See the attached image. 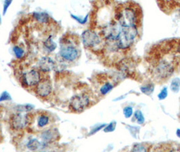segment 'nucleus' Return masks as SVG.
<instances>
[{"instance_id": "nucleus-1", "label": "nucleus", "mask_w": 180, "mask_h": 152, "mask_svg": "<svg viewBox=\"0 0 180 152\" xmlns=\"http://www.w3.org/2000/svg\"><path fill=\"white\" fill-rule=\"evenodd\" d=\"M137 7L131 5L127 6L118 7L115 12V20L121 25V27L137 26L140 22L141 17L139 15Z\"/></svg>"}, {"instance_id": "nucleus-2", "label": "nucleus", "mask_w": 180, "mask_h": 152, "mask_svg": "<svg viewBox=\"0 0 180 152\" xmlns=\"http://www.w3.org/2000/svg\"><path fill=\"white\" fill-rule=\"evenodd\" d=\"M137 26L122 27L119 35L115 40V44L118 49H126L131 46L138 34Z\"/></svg>"}, {"instance_id": "nucleus-3", "label": "nucleus", "mask_w": 180, "mask_h": 152, "mask_svg": "<svg viewBox=\"0 0 180 152\" xmlns=\"http://www.w3.org/2000/svg\"><path fill=\"white\" fill-rule=\"evenodd\" d=\"M174 72V67L167 61L159 62L153 70V74L158 79L165 80L170 77Z\"/></svg>"}, {"instance_id": "nucleus-4", "label": "nucleus", "mask_w": 180, "mask_h": 152, "mask_svg": "<svg viewBox=\"0 0 180 152\" xmlns=\"http://www.w3.org/2000/svg\"><path fill=\"white\" fill-rule=\"evenodd\" d=\"M90 103V97L87 94L82 93L72 97L70 101V108L76 112H80L89 106Z\"/></svg>"}, {"instance_id": "nucleus-5", "label": "nucleus", "mask_w": 180, "mask_h": 152, "mask_svg": "<svg viewBox=\"0 0 180 152\" xmlns=\"http://www.w3.org/2000/svg\"><path fill=\"white\" fill-rule=\"evenodd\" d=\"M81 37H82L83 45L88 48H93L100 43V37L92 30H85Z\"/></svg>"}, {"instance_id": "nucleus-6", "label": "nucleus", "mask_w": 180, "mask_h": 152, "mask_svg": "<svg viewBox=\"0 0 180 152\" xmlns=\"http://www.w3.org/2000/svg\"><path fill=\"white\" fill-rule=\"evenodd\" d=\"M42 80L40 77V74L36 70H31L29 72L25 73L22 76L21 82L23 85L26 87L36 86Z\"/></svg>"}, {"instance_id": "nucleus-7", "label": "nucleus", "mask_w": 180, "mask_h": 152, "mask_svg": "<svg viewBox=\"0 0 180 152\" xmlns=\"http://www.w3.org/2000/svg\"><path fill=\"white\" fill-rule=\"evenodd\" d=\"M52 84L49 79H42L35 87L36 93L41 97H46L52 93Z\"/></svg>"}, {"instance_id": "nucleus-8", "label": "nucleus", "mask_w": 180, "mask_h": 152, "mask_svg": "<svg viewBox=\"0 0 180 152\" xmlns=\"http://www.w3.org/2000/svg\"><path fill=\"white\" fill-rule=\"evenodd\" d=\"M60 54L64 60L67 61H74L79 56V51L75 47L67 45L61 49Z\"/></svg>"}, {"instance_id": "nucleus-9", "label": "nucleus", "mask_w": 180, "mask_h": 152, "mask_svg": "<svg viewBox=\"0 0 180 152\" xmlns=\"http://www.w3.org/2000/svg\"><path fill=\"white\" fill-rule=\"evenodd\" d=\"M26 116H22L20 114H13L10 118V123L12 128L14 130H21L27 123Z\"/></svg>"}, {"instance_id": "nucleus-10", "label": "nucleus", "mask_w": 180, "mask_h": 152, "mask_svg": "<svg viewBox=\"0 0 180 152\" xmlns=\"http://www.w3.org/2000/svg\"><path fill=\"white\" fill-rule=\"evenodd\" d=\"M54 65H55V63L53 60L49 57H44L39 61L40 69L43 72H49L52 70L54 68Z\"/></svg>"}, {"instance_id": "nucleus-11", "label": "nucleus", "mask_w": 180, "mask_h": 152, "mask_svg": "<svg viewBox=\"0 0 180 152\" xmlns=\"http://www.w3.org/2000/svg\"><path fill=\"white\" fill-rule=\"evenodd\" d=\"M33 17L37 21L43 23H46L48 22L50 16L46 12H35L33 13Z\"/></svg>"}, {"instance_id": "nucleus-12", "label": "nucleus", "mask_w": 180, "mask_h": 152, "mask_svg": "<svg viewBox=\"0 0 180 152\" xmlns=\"http://www.w3.org/2000/svg\"><path fill=\"white\" fill-rule=\"evenodd\" d=\"M114 88V85L110 82H106L103 84L100 89V92L102 95H106Z\"/></svg>"}, {"instance_id": "nucleus-13", "label": "nucleus", "mask_w": 180, "mask_h": 152, "mask_svg": "<svg viewBox=\"0 0 180 152\" xmlns=\"http://www.w3.org/2000/svg\"><path fill=\"white\" fill-rule=\"evenodd\" d=\"M43 45L44 47H45L47 50L50 51V52H54L57 47L56 43L53 41V40L51 39V37H49L48 39H47L46 41L44 42Z\"/></svg>"}, {"instance_id": "nucleus-14", "label": "nucleus", "mask_w": 180, "mask_h": 152, "mask_svg": "<svg viewBox=\"0 0 180 152\" xmlns=\"http://www.w3.org/2000/svg\"><path fill=\"white\" fill-rule=\"evenodd\" d=\"M140 90L143 93L150 95V94L152 93L154 90V86L153 84L150 83L148 84H146L144 86H142L140 87Z\"/></svg>"}, {"instance_id": "nucleus-15", "label": "nucleus", "mask_w": 180, "mask_h": 152, "mask_svg": "<svg viewBox=\"0 0 180 152\" xmlns=\"http://www.w3.org/2000/svg\"><path fill=\"white\" fill-rule=\"evenodd\" d=\"M171 90L174 93H178L180 89V79L175 78L171 83Z\"/></svg>"}, {"instance_id": "nucleus-16", "label": "nucleus", "mask_w": 180, "mask_h": 152, "mask_svg": "<svg viewBox=\"0 0 180 152\" xmlns=\"http://www.w3.org/2000/svg\"><path fill=\"white\" fill-rule=\"evenodd\" d=\"M54 137H55V133L54 130H47L42 134V138L46 141H52Z\"/></svg>"}, {"instance_id": "nucleus-17", "label": "nucleus", "mask_w": 180, "mask_h": 152, "mask_svg": "<svg viewBox=\"0 0 180 152\" xmlns=\"http://www.w3.org/2000/svg\"><path fill=\"white\" fill-rule=\"evenodd\" d=\"M40 147V142L34 138V139L30 140L28 143H27V147H28L30 150L35 151L37 149H39Z\"/></svg>"}, {"instance_id": "nucleus-18", "label": "nucleus", "mask_w": 180, "mask_h": 152, "mask_svg": "<svg viewBox=\"0 0 180 152\" xmlns=\"http://www.w3.org/2000/svg\"><path fill=\"white\" fill-rule=\"evenodd\" d=\"M49 117L46 116V115H44V114H42L41 116H39V119H38V127H44L45 126L48 124L49 123Z\"/></svg>"}, {"instance_id": "nucleus-19", "label": "nucleus", "mask_w": 180, "mask_h": 152, "mask_svg": "<svg viewBox=\"0 0 180 152\" xmlns=\"http://www.w3.org/2000/svg\"><path fill=\"white\" fill-rule=\"evenodd\" d=\"M135 117L136 118L137 122L138 124H142L144 123L145 122V118L143 114H142V111L140 110H137L135 112Z\"/></svg>"}, {"instance_id": "nucleus-20", "label": "nucleus", "mask_w": 180, "mask_h": 152, "mask_svg": "<svg viewBox=\"0 0 180 152\" xmlns=\"http://www.w3.org/2000/svg\"><path fill=\"white\" fill-rule=\"evenodd\" d=\"M15 56L18 57V58H21V57L25 54V51L21 47L19 46H14L13 48Z\"/></svg>"}, {"instance_id": "nucleus-21", "label": "nucleus", "mask_w": 180, "mask_h": 152, "mask_svg": "<svg viewBox=\"0 0 180 152\" xmlns=\"http://www.w3.org/2000/svg\"><path fill=\"white\" fill-rule=\"evenodd\" d=\"M131 152H147V149L142 144L135 145Z\"/></svg>"}, {"instance_id": "nucleus-22", "label": "nucleus", "mask_w": 180, "mask_h": 152, "mask_svg": "<svg viewBox=\"0 0 180 152\" xmlns=\"http://www.w3.org/2000/svg\"><path fill=\"white\" fill-rule=\"evenodd\" d=\"M123 114L126 118H130L133 114V108L130 106H126L123 108Z\"/></svg>"}, {"instance_id": "nucleus-23", "label": "nucleus", "mask_w": 180, "mask_h": 152, "mask_svg": "<svg viewBox=\"0 0 180 152\" xmlns=\"http://www.w3.org/2000/svg\"><path fill=\"white\" fill-rule=\"evenodd\" d=\"M167 95H168L167 88L165 87L161 91V92L158 95V98L160 100H163L167 97Z\"/></svg>"}, {"instance_id": "nucleus-24", "label": "nucleus", "mask_w": 180, "mask_h": 152, "mask_svg": "<svg viewBox=\"0 0 180 152\" xmlns=\"http://www.w3.org/2000/svg\"><path fill=\"white\" fill-rule=\"evenodd\" d=\"M116 122H112L110 124L107 125L106 127L104 128V131L106 133H109V132H113L116 128Z\"/></svg>"}, {"instance_id": "nucleus-25", "label": "nucleus", "mask_w": 180, "mask_h": 152, "mask_svg": "<svg viewBox=\"0 0 180 152\" xmlns=\"http://www.w3.org/2000/svg\"><path fill=\"white\" fill-rule=\"evenodd\" d=\"M71 16H72V18H74V20H76L77 21H78L79 23H81V24H85V23H86V22H87V17H88V14H87L86 17H85V18H84L83 19L81 18H79V17H78V16H74V15H73V14H71Z\"/></svg>"}, {"instance_id": "nucleus-26", "label": "nucleus", "mask_w": 180, "mask_h": 152, "mask_svg": "<svg viewBox=\"0 0 180 152\" xmlns=\"http://www.w3.org/2000/svg\"><path fill=\"white\" fill-rule=\"evenodd\" d=\"M10 99H11V96H10L9 93L8 92H6V91L3 92V93L1 95V96H0V101Z\"/></svg>"}, {"instance_id": "nucleus-27", "label": "nucleus", "mask_w": 180, "mask_h": 152, "mask_svg": "<svg viewBox=\"0 0 180 152\" xmlns=\"http://www.w3.org/2000/svg\"><path fill=\"white\" fill-rule=\"evenodd\" d=\"M11 3H12L11 1H5L4 6H3V15H4L6 14L7 10H8L9 6L11 4Z\"/></svg>"}, {"instance_id": "nucleus-28", "label": "nucleus", "mask_w": 180, "mask_h": 152, "mask_svg": "<svg viewBox=\"0 0 180 152\" xmlns=\"http://www.w3.org/2000/svg\"><path fill=\"white\" fill-rule=\"evenodd\" d=\"M104 126H105V124H102V125H100V126H98V127H96L95 128H94L92 131H91L90 134H94L95 133H96V132H98V131H100L101 128H102Z\"/></svg>"}, {"instance_id": "nucleus-29", "label": "nucleus", "mask_w": 180, "mask_h": 152, "mask_svg": "<svg viewBox=\"0 0 180 152\" xmlns=\"http://www.w3.org/2000/svg\"><path fill=\"white\" fill-rule=\"evenodd\" d=\"M167 152H180V149L179 148H171L169 150H168Z\"/></svg>"}, {"instance_id": "nucleus-30", "label": "nucleus", "mask_w": 180, "mask_h": 152, "mask_svg": "<svg viewBox=\"0 0 180 152\" xmlns=\"http://www.w3.org/2000/svg\"><path fill=\"white\" fill-rule=\"evenodd\" d=\"M176 134H177L178 137L180 138V129H178L177 132H176Z\"/></svg>"}, {"instance_id": "nucleus-31", "label": "nucleus", "mask_w": 180, "mask_h": 152, "mask_svg": "<svg viewBox=\"0 0 180 152\" xmlns=\"http://www.w3.org/2000/svg\"><path fill=\"white\" fill-rule=\"evenodd\" d=\"M178 51H179V52L180 53V44L179 45V47H178Z\"/></svg>"}, {"instance_id": "nucleus-32", "label": "nucleus", "mask_w": 180, "mask_h": 152, "mask_svg": "<svg viewBox=\"0 0 180 152\" xmlns=\"http://www.w3.org/2000/svg\"><path fill=\"white\" fill-rule=\"evenodd\" d=\"M0 22H1V17H0Z\"/></svg>"}, {"instance_id": "nucleus-33", "label": "nucleus", "mask_w": 180, "mask_h": 152, "mask_svg": "<svg viewBox=\"0 0 180 152\" xmlns=\"http://www.w3.org/2000/svg\"><path fill=\"white\" fill-rule=\"evenodd\" d=\"M40 152H46V151H40Z\"/></svg>"}, {"instance_id": "nucleus-34", "label": "nucleus", "mask_w": 180, "mask_h": 152, "mask_svg": "<svg viewBox=\"0 0 180 152\" xmlns=\"http://www.w3.org/2000/svg\"><path fill=\"white\" fill-rule=\"evenodd\" d=\"M179 12H180V9H179Z\"/></svg>"}]
</instances>
